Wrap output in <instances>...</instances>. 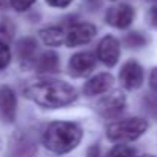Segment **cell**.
Masks as SVG:
<instances>
[{"instance_id": "e0dca14e", "label": "cell", "mask_w": 157, "mask_h": 157, "mask_svg": "<svg viewBox=\"0 0 157 157\" xmlns=\"http://www.w3.org/2000/svg\"><path fill=\"white\" fill-rule=\"evenodd\" d=\"M37 152V146L33 142L28 140H20L16 143V149H14V157H33Z\"/></svg>"}, {"instance_id": "2e32d148", "label": "cell", "mask_w": 157, "mask_h": 157, "mask_svg": "<svg viewBox=\"0 0 157 157\" xmlns=\"http://www.w3.org/2000/svg\"><path fill=\"white\" fill-rule=\"evenodd\" d=\"M148 43V37L143 34V33H139V31H131L125 36V45L128 48H132V49H139V48H143L146 46Z\"/></svg>"}, {"instance_id": "d6986e66", "label": "cell", "mask_w": 157, "mask_h": 157, "mask_svg": "<svg viewBox=\"0 0 157 157\" xmlns=\"http://www.w3.org/2000/svg\"><path fill=\"white\" fill-rule=\"evenodd\" d=\"M142 105L145 108V111L157 120V96H152V94H146L142 100Z\"/></svg>"}, {"instance_id": "7402d4cb", "label": "cell", "mask_w": 157, "mask_h": 157, "mask_svg": "<svg viewBox=\"0 0 157 157\" xmlns=\"http://www.w3.org/2000/svg\"><path fill=\"white\" fill-rule=\"evenodd\" d=\"M46 3L54 8H66L72 3V0H46Z\"/></svg>"}, {"instance_id": "8992f818", "label": "cell", "mask_w": 157, "mask_h": 157, "mask_svg": "<svg viewBox=\"0 0 157 157\" xmlns=\"http://www.w3.org/2000/svg\"><path fill=\"white\" fill-rule=\"evenodd\" d=\"M97 34V28L93 23H75L69 28V31L65 34V43L66 46H80L85 43H90L94 36Z\"/></svg>"}, {"instance_id": "277c9868", "label": "cell", "mask_w": 157, "mask_h": 157, "mask_svg": "<svg viewBox=\"0 0 157 157\" xmlns=\"http://www.w3.org/2000/svg\"><path fill=\"white\" fill-rule=\"evenodd\" d=\"M136 17V11L128 3H116L106 10L105 20L108 25L117 29H126Z\"/></svg>"}, {"instance_id": "d4e9b609", "label": "cell", "mask_w": 157, "mask_h": 157, "mask_svg": "<svg viewBox=\"0 0 157 157\" xmlns=\"http://www.w3.org/2000/svg\"><path fill=\"white\" fill-rule=\"evenodd\" d=\"M86 157H102L100 154V146L99 145H91L86 151Z\"/></svg>"}, {"instance_id": "7a4b0ae2", "label": "cell", "mask_w": 157, "mask_h": 157, "mask_svg": "<svg viewBox=\"0 0 157 157\" xmlns=\"http://www.w3.org/2000/svg\"><path fill=\"white\" fill-rule=\"evenodd\" d=\"M82 140V128L72 122H52L43 132L42 142L46 149L56 154L72 151Z\"/></svg>"}, {"instance_id": "7c38bea8", "label": "cell", "mask_w": 157, "mask_h": 157, "mask_svg": "<svg viewBox=\"0 0 157 157\" xmlns=\"http://www.w3.org/2000/svg\"><path fill=\"white\" fill-rule=\"evenodd\" d=\"M37 52V40L34 37H23L17 42V56L22 62L31 63Z\"/></svg>"}, {"instance_id": "8fae6325", "label": "cell", "mask_w": 157, "mask_h": 157, "mask_svg": "<svg viewBox=\"0 0 157 157\" xmlns=\"http://www.w3.org/2000/svg\"><path fill=\"white\" fill-rule=\"evenodd\" d=\"M113 83H114V77L109 72H100V74L91 77L83 85V94L88 96V97L100 96V94L109 91Z\"/></svg>"}, {"instance_id": "3957f363", "label": "cell", "mask_w": 157, "mask_h": 157, "mask_svg": "<svg viewBox=\"0 0 157 157\" xmlns=\"http://www.w3.org/2000/svg\"><path fill=\"white\" fill-rule=\"evenodd\" d=\"M148 129V122L140 117H131L125 120H119L111 123L106 128V136L111 142L123 143L139 139Z\"/></svg>"}, {"instance_id": "5bb4252c", "label": "cell", "mask_w": 157, "mask_h": 157, "mask_svg": "<svg viewBox=\"0 0 157 157\" xmlns=\"http://www.w3.org/2000/svg\"><path fill=\"white\" fill-rule=\"evenodd\" d=\"M39 36L43 40V43L48 45V46H60L65 42V33L60 26L43 28V29H40Z\"/></svg>"}, {"instance_id": "4316f807", "label": "cell", "mask_w": 157, "mask_h": 157, "mask_svg": "<svg viewBox=\"0 0 157 157\" xmlns=\"http://www.w3.org/2000/svg\"><path fill=\"white\" fill-rule=\"evenodd\" d=\"M140 157H155V155H151V154H143V155H140Z\"/></svg>"}, {"instance_id": "ffe728a7", "label": "cell", "mask_w": 157, "mask_h": 157, "mask_svg": "<svg viewBox=\"0 0 157 157\" xmlns=\"http://www.w3.org/2000/svg\"><path fill=\"white\" fill-rule=\"evenodd\" d=\"M10 63H11V49L8 43L0 42V71L8 68Z\"/></svg>"}, {"instance_id": "4fadbf2b", "label": "cell", "mask_w": 157, "mask_h": 157, "mask_svg": "<svg viewBox=\"0 0 157 157\" xmlns=\"http://www.w3.org/2000/svg\"><path fill=\"white\" fill-rule=\"evenodd\" d=\"M36 66H37V71H39V72L52 74V72H57V71L60 69V59H59L57 52H54V51H46V52H43V54L39 57Z\"/></svg>"}, {"instance_id": "484cf974", "label": "cell", "mask_w": 157, "mask_h": 157, "mask_svg": "<svg viewBox=\"0 0 157 157\" xmlns=\"http://www.w3.org/2000/svg\"><path fill=\"white\" fill-rule=\"evenodd\" d=\"M8 6V0H0V10H3Z\"/></svg>"}, {"instance_id": "52a82bcc", "label": "cell", "mask_w": 157, "mask_h": 157, "mask_svg": "<svg viewBox=\"0 0 157 157\" xmlns=\"http://www.w3.org/2000/svg\"><path fill=\"white\" fill-rule=\"evenodd\" d=\"M96 63H97L96 56L93 52L83 51V52H77L71 56L68 69L72 77H83V75H88L96 68Z\"/></svg>"}, {"instance_id": "603a6c76", "label": "cell", "mask_w": 157, "mask_h": 157, "mask_svg": "<svg viewBox=\"0 0 157 157\" xmlns=\"http://www.w3.org/2000/svg\"><path fill=\"white\" fill-rule=\"evenodd\" d=\"M149 88L157 94V66L151 71V74H149Z\"/></svg>"}, {"instance_id": "cb8c5ba5", "label": "cell", "mask_w": 157, "mask_h": 157, "mask_svg": "<svg viewBox=\"0 0 157 157\" xmlns=\"http://www.w3.org/2000/svg\"><path fill=\"white\" fill-rule=\"evenodd\" d=\"M148 19H149V23H151V26L157 28V5H155V6H152V8L149 10Z\"/></svg>"}, {"instance_id": "ac0fdd59", "label": "cell", "mask_w": 157, "mask_h": 157, "mask_svg": "<svg viewBox=\"0 0 157 157\" xmlns=\"http://www.w3.org/2000/svg\"><path fill=\"white\" fill-rule=\"evenodd\" d=\"M106 157H136V149L129 145H116Z\"/></svg>"}, {"instance_id": "9c48e42d", "label": "cell", "mask_w": 157, "mask_h": 157, "mask_svg": "<svg viewBox=\"0 0 157 157\" xmlns=\"http://www.w3.org/2000/svg\"><path fill=\"white\" fill-rule=\"evenodd\" d=\"M97 57L106 66H114L120 57V43L114 36H105L97 46Z\"/></svg>"}, {"instance_id": "9a60e30c", "label": "cell", "mask_w": 157, "mask_h": 157, "mask_svg": "<svg viewBox=\"0 0 157 157\" xmlns=\"http://www.w3.org/2000/svg\"><path fill=\"white\" fill-rule=\"evenodd\" d=\"M14 34H16L14 22L8 17H2L0 19V42H3V43L11 42Z\"/></svg>"}, {"instance_id": "ba28073f", "label": "cell", "mask_w": 157, "mask_h": 157, "mask_svg": "<svg viewBox=\"0 0 157 157\" xmlns=\"http://www.w3.org/2000/svg\"><path fill=\"white\" fill-rule=\"evenodd\" d=\"M126 106V97L122 91H113L97 103V111L103 117H117Z\"/></svg>"}, {"instance_id": "30bf717a", "label": "cell", "mask_w": 157, "mask_h": 157, "mask_svg": "<svg viewBox=\"0 0 157 157\" xmlns=\"http://www.w3.org/2000/svg\"><path fill=\"white\" fill-rule=\"evenodd\" d=\"M17 113V97L16 93L3 85L0 86V119L5 123H13Z\"/></svg>"}, {"instance_id": "83f0119b", "label": "cell", "mask_w": 157, "mask_h": 157, "mask_svg": "<svg viewBox=\"0 0 157 157\" xmlns=\"http://www.w3.org/2000/svg\"><path fill=\"white\" fill-rule=\"evenodd\" d=\"M148 2H157V0H148Z\"/></svg>"}, {"instance_id": "6da1fadb", "label": "cell", "mask_w": 157, "mask_h": 157, "mask_svg": "<svg viewBox=\"0 0 157 157\" xmlns=\"http://www.w3.org/2000/svg\"><path fill=\"white\" fill-rule=\"evenodd\" d=\"M28 99L49 109L71 105L77 99L75 88L62 80H40L25 90Z\"/></svg>"}, {"instance_id": "5b68a950", "label": "cell", "mask_w": 157, "mask_h": 157, "mask_svg": "<svg viewBox=\"0 0 157 157\" xmlns=\"http://www.w3.org/2000/svg\"><path fill=\"white\" fill-rule=\"evenodd\" d=\"M119 80L122 83L123 88L132 91L142 86L143 83V68L139 62H136L134 59L128 60L123 63L120 72H119Z\"/></svg>"}, {"instance_id": "44dd1931", "label": "cell", "mask_w": 157, "mask_h": 157, "mask_svg": "<svg viewBox=\"0 0 157 157\" xmlns=\"http://www.w3.org/2000/svg\"><path fill=\"white\" fill-rule=\"evenodd\" d=\"M34 3H36V0H10V5L19 13L29 10Z\"/></svg>"}]
</instances>
